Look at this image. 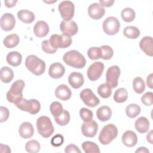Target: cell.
I'll return each instance as SVG.
<instances>
[{
    "label": "cell",
    "instance_id": "f1b7e54d",
    "mask_svg": "<svg viewBox=\"0 0 153 153\" xmlns=\"http://www.w3.org/2000/svg\"><path fill=\"white\" fill-rule=\"evenodd\" d=\"M20 41L19 36L17 34L13 33L7 35L4 39V45L8 48H13L16 47Z\"/></svg>",
    "mask_w": 153,
    "mask_h": 153
},
{
    "label": "cell",
    "instance_id": "ab89813d",
    "mask_svg": "<svg viewBox=\"0 0 153 153\" xmlns=\"http://www.w3.org/2000/svg\"><path fill=\"white\" fill-rule=\"evenodd\" d=\"M87 55L91 60H97L102 58V50L100 47H93L87 51Z\"/></svg>",
    "mask_w": 153,
    "mask_h": 153
},
{
    "label": "cell",
    "instance_id": "8992f818",
    "mask_svg": "<svg viewBox=\"0 0 153 153\" xmlns=\"http://www.w3.org/2000/svg\"><path fill=\"white\" fill-rule=\"evenodd\" d=\"M15 105L19 109L27 112L32 115L38 113L41 109V104L36 99H33L27 100L26 99L22 98Z\"/></svg>",
    "mask_w": 153,
    "mask_h": 153
},
{
    "label": "cell",
    "instance_id": "2e32d148",
    "mask_svg": "<svg viewBox=\"0 0 153 153\" xmlns=\"http://www.w3.org/2000/svg\"><path fill=\"white\" fill-rule=\"evenodd\" d=\"M105 13V8L99 3H93L88 8V16L93 19L99 20L103 17Z\"/></svg>",
    "mask_w": 153,
    "mask_h": 153
},
{
    "label": "cell",
    "instance_id": "30bf717a",
    "mask_svg": "<svg viewBox=\"0 0 153 153\" xmlns=\"http://www.w3.org/2000/svg\"><path fill=\"white\" fill-rule=\"evenodd\" d=\"M79 96L84 103L88 107L94 108L99 104V99L90 88L82 90L79 94Z\"/></svg>",
    "mask_w": 153,
    "mask_h": 153
},
{
    "label": "cell",
    "instance_id": "816d5d0a",
    "mask_svg": "<svg viewBox=\"0 0 153 153\" xmlns=\"http://www.w3.org/2000/svg\"><path fill=\"white\" fill-rule=\"evenodd\" d=\"M1 146V152H11V149H10V148L6 145H3L2 143H1L0 145Z\"/></svg>",
    "mask_w": 153,
    "mask_h": 153
},
{
    "label": "cell",
    "instance_id": "e575fe53",
    "mask_svg": "<svg viewBox=\"0 0 153 153\" xmlns=\"http://www.w3.org/2000/svg\"><path fill=\"white\" fill-rule=\"evenodd\" d=\"M54 120L58 125L60 126H66L70 121V114L67 110L64 109L59 116L54 117Z\"/></svg>",
    "mask_w": 153,
    "mask_h": 153
},
{
    "label": "cell",
    "instance_id": "d4e9b609",
    "mask_svg": "<svg viewBox=\"0 0 153 153\" xmlns=\"http://www.w3.org/2000/svg\"><path fill=\"white\" fill-rule=\"evenodd\" d=\"M97 118L101 121L105 122L109 120L112 116V111L108 106H102L96 111Z\"/></svg>",
    "mask_w": 153,
    "mask_h": 153
},
{
    "label": "cell",
    "instance_id": "4dcf8cb0",
    "mask_svg": "<svg viewBox=\"0 0 153 153\" xmlns=\"http://www.w3.org/2000/svg\"><path fill=\"white\" fill-rule=\"evenodd\" d=\"M140 107L135 103L129 104L126 108V113L127 116L131 118L136 117L140 114Z\"/></svg>",
    "mask_w": 153,
    "mask_h": 153
},
{
    "label": "cell",
    "instance_id": "60d3db41",
    "mask_svg": "<svg viewBox=\"0 0 153 153\" xmlns=\"http://www.w3.org/2000/svg\"><path fill=\"white\" fill-rule=\"evenodd\" d=\"M79 115L84 122H88L93 120V112L86 108H82L79 111Z\"/></svg>",
    "mask_w": 153,
    "mask_h": 153
},
{
    "label": "cell",
    "instance_id": "f907efd6",
    "mask_svg": "<svg viewBox=\"0 0 153 153\" xmlns=\"http://www.w3.org/2000/svg\"><path fill=\"white\" fill-rule=\"evenodd\" d=\"M152 76H153V74H152V73H151L147 76V78H146V84H147L148 87L150 88H153Z\"/></svg>",
    "mask_w": 153,
    "mask_h": 153
},
{
    "label": "cell",
    "instance_id": "bcb514c9",
    "mask_svg": "<svg viewBox=\"0 0 153 153\" xmlns=\"http://www.w3.org/2000/svg\"><path fill=\"white\" fill-rule=\"evenodd\" d=\"M0 111H1V117H0V122L3 123L5 121H7L9 117L10 112L8 108L6 107L1 106L0 107Z\"/></svg>",
    "mask_w": 153,
    "mask_h": 153
},
{
    "label": "cell",
    "instance_id": "d6986e66",
    "mask_svg": "<svg viewBox=\"0 0 153 153\" xmlns=\"http://www.w3.org/2000/svg\"><path fill=\"white\" fill-rule=\"evenodd\" d=\"M121 140L123 143L127 147H133L137 143V136L133 131L127 130L123 133Z\"/></svg>",
    "mask_w": 153,
    "mask_h": 153
},
{
    "label": "cell",
    "instance_id": "b9f144b4",
    "mask_svg": "<svg viewBox=\"0 0 153 153\" xmlns=\"http://www.w3.org/2000/svg\"><path fill=\"white\" fill-rule=\"evenodd\" d=\"M102 50V59L103 60H109L114 55L113 49L109 45H103L100 47Z\"/></svg>",
    "mask_w": 153,
    "mask_h": 153
},
{
    "label": "cell",
    "instance_id": "ba28073f",
    "mask_svg": "<svg viewBox=\"0 0 153 153\" xmlns=\"http://www.w3.org/2000/svg\"><path fill=\"white\" fill-rule=\"evenodd\" d=\"M120 27V23L115 17H108L103 21V29L104 32L108 35H114L117 33Z\"/></svg>",
    "mask_w": 153,
    "mask_h": 153
},
{
    "label": "cell",
    "instance_id": "4fadbf2b",
    "mask_svg": "<svg viewBox=\"0 0 153 153\" xmlns=\"http://www.w3.org/2000/svg\"><path fill=\"white\" fill-rule=\"evenodd\" d=\"M60 30L63 33L67 34L69 36L76 35L78 31V25L73 20H63L60 25Z\"/></svg>",
    "mask_w": 153,
    "mask_h": 153
},
{
    "label": "cell",
    "instance_id": "1f68e13d",
    "mask_svg": "<svg viewBox=\"0 0 153 153\" xmlns=\"http://www.w3.org/2000/svg\"><path fill=\"white\" fill-rule=\"evenodd\" d=\"M128 98V92L124 88H120L117 89L114 95V100L117 103H123L127 100Z\"/></svg>",
    "mask_w": 153,
    "mask_h": 153
},
{
    "label": "cell",
    "instance_id": "f5cc1de1",
    "mask_svg": "<svg viewBox=\"0 0 153 153\" xmlns=\"http://www.w3.org/2000/svg\"><path fill=\"white\" fill-rule=\"evenodd\" d=\"M146 140L149 143L152 144V130H151L146 135Z\"/></svg>",
    "mask_w": 153,
    "mask_h": 153
},
{
    "label": "cell",
    "instance_id": "5b68a950",
    "mask_svg": "<svg viewBox=\"0 0 153 153\" xmlns=\"http://www.w3.org/2000/svg\"><path fill=\"white\" fill-rule=\"evenodd\" d=\"M117 127L113 124H108L102 128L99 136V141L102 145H108L117 137Z\"/></svg>",
    "mask_w": 153,
    "mask_h": 153
},
{
    "label": "cell",
    "instance_id": "f35d334b",
    "mask_svg": "<svg viewBox=\"0 0 153 153\" xmlns=\"http://www.w3.org/2000/svg\"><path fill=\"white\" fill-rule=\"evenodd\" d=\"M51 114L54 117L59 116L63 111L62 105L59 102H53L51 103L50 106Z\"/></svg>",
    "mask_w": 153,
    "mask_h": 153
},
{
    "label": "cell",
    "instance_id": "d590c367",
    "mask_svg": "<svg viewBox=\"0 0 153 153\" xmlns=\"http://www.w3.org/2000/svg\"><path fill=\"white\" fill-rule=\"evenodd\" d=\"M123 20L126 22H131L135 19L136 13L134 10L131 8L127 7L124 8L121 13Z\"/></svg>",
    "mask_w": 153,
    "mask_h": 153
},
{
    "label": "cell",
    "instance_id": "ee69618b",
    "mask_svg": "<svg viewBox=\"0 0 153 153\" xmlns=\"http://www.w3.org/2000/svg\"><path fill=\"white\" fill-rule=\"evenodd\" d=\"M41 47L42 50L48 54H53L56 52L57 49L54 48L50 44L49 40H44L41 43Z\"/></svg>",
    "mask_w": 153,
    "mask_h": 153
},
{
    "label": "cell",
    "instance_id": "7bdbcfd3",
    "mask_svg": "<svg viewBox=\"0 0 153 153\" xmlns=\"http://www.w3.org/2000/svg\"><path fill=\"white\" fill-rule=\"evenodd\" d=\"M142 103L145 106H151L153 103V93L151 91L145 93L141 97Z\"/></svg>",
    "mask_w": 153,
    "mask_h": 153
},
{
    "label": "cell",
    "instance_id": "f546056e",
    "mask_svg": "<svg viewBox=\"0 0 153 153\" xmlns=\"http://www.w3.org/2000/svg\"><path fill=\"white\" fill-rule=\"evenodd\" d=\"M123 34L127 38L136 39L140 35V30L136 26H128L124 29Z\"/></svg>",
    "mask_w": 153,
    "mask_h": 153
},
{
    "label": "cell",
    "instance_id": "74e56055",
    "mask_svg": "<svg viewBox=\"0 0 153 153\" xmlns=\"http://www.w3.org/2000/svg\"><path fill=\"white\" fill-rule=\"evenodd\" d=\"M41 145L36 140H30L26 142L25 145V149L30 153H36L39 151Z\"/></svg>",
    "mask_w": 153,
    "mask_h": 153
},
{
    "label": "cell",
    "instance_id": "9c48e42d",
    "mask_svg": "<svg viewBox=\"0 0 153 153\" xmlns=\"http://www.w3.org/2000/svg\"><path fill=\"white\" fill-rule=\"evenodd\" d=\"M59 11L61 17L64 20H71L74 17L75 6L70 1H63L61 2L58 7Z\"/></svg>",
    "mask_w": 153,
    "mask_h": 153
},
{
    "label": "cell",
    "instance_id": "6da1fadb",
    "mask_svg": "<svg viewBox=\"0 0 153 153\" xmlns=\"http://www.w3.org/2000/svg\"><path fill=\"white\" fill-rule=\"evenodd\" d=\"M64 62L74 68L82 69L86 64L84 56L77 50H71L66 53L63 56Z\"/></svg>",
    "mask_w": 153,
    "mask_h": 153
},
{
    "label": "cell",
    "instance_id": "c3c4849f",
    "mask_svg": "<svg viewBox=\"0 0 153 153\" xmlns=\"http://www.w3.org/2000/svg\"><path fill=\"white\" fill-rule=\"evenodd\" d=\"M114 2V0H107V1H102V0H100L99 1V3L100 5L102 7H111L113 4Z\"/></svg>",
    "mask_w": 153,
    "mask_h": 153
},
{
    "label": "cell",
    "instance_id": "cb8c5ba5",
    "mask_svg": "<svg viewBox=\"0 0 153 153\" xmlns=\"http://www.w3.org/2000/svg\"><path fill=\"white\" fill-rule=\"evenodd\" d=\"M134 126L139 133H145L149 130V121L146 117H140L136 120Z\"/></svg>",
    "mask_w": 153,
    "mask_h": 153
},
{
    "label": "cell",
    "instance_id": "681fc988",
    "mask_svg": "<svg viewBox=\"0 0 153 153\" xmlns=\"http://www.w3.org/2000/svg\"><path fill=\"white\" fill-rule=\"evenodd\" d=\"M17 2V0H15V1L14 0H5L4 1V4L7 8H11V7H14Z\"/></svg>",
    "mask_w": 153,
    "mask_h": 153
},
{
    "label": "cell",
    "instance_id": "8fae6325",
    "mask_svg": "<svg viewBox=\"0 0 153 153\" xmlns=\"http://www.w3.org/2000/svg\"><path fill=\"white\" fill-rule=\"evenodd\" d=\"M120 75V69L117 65L109 67L106 73V81L112 88L118 85V79Z\"/></svg>",
    "mask_w": 153,
    "mask_h": 153
},
{
    "label": "cell",
    "instance_id": "e0dca14e",
    "mask_svg": "<svg viewBox=\"0 0 153 153\" xmlns=\"http://www.w3.org/2000/svg\"><path fill=\"white\" fill-rule=\"evenodd\" d=\"M65 72V68L62 64L59 62L52 63L48 69L50 76L54 79L60 78Z\"/></svg>",
    "mask_w": 153,
    "mask_h": 153
},
{
    "label": "cell",
    "instance_id": "4316f807",
    "mask_svg": "<svg viewBox=\"0 0 153 153\" xmlns=\"http://www.w3.org/2000/svg\"><path fill=\"white\" fill-rule=\"evenodd\" d=\"M18 19L25 23H31L35 20L33 13L27 10H21L17 14Z\"/></svg>",
    "mask_w": 153,
    "mask_h": 153
},
{
    "label": "cell",
    "instance_id": "f6af8a7d",
    "mask_svg": "<svg viewBox=\"0 0 153 153\" xmlns=\"http://www.w3.org/2000/svg\"><path fill=\"white\" fill-rule=\"evenodd\" d=\"M64 142V137L60 134H56L53 137L51 140V143L53 146L59 147Z\"/></svg>",
    "mask_w": 153,
    "mask_h": 153
},
{
    "label": "cell",
    "instance_id": "484cf974",
    "mask_svg": "<svg viewBox=\"0 0 153 153\" xmlns=\"http://www.w3.org/2000/svg\"><path fill=\"white\" fill-rule=\"evenodd\" d=\"M22 60V56L21 54L17 51H11L8 53L6 57L7 62L13 66H17L20 65Z\"/></svg>",
    "mask_w": 153,
    "mask_h": 153
},
{
    "label": "cell",
    "instance_id": "8d00e7d4",
    "mask_svg": "<svg viewBox=\"0 0 153 153\" xmlns=\"http://www.w3.org/2000/svg\"><path fill=\"white\" fill-rule=\"evenodd\" d=\"M97 93L102 98L106 99L112 94V88L106 83H103L98 87Z\"/></svg>",
    "mask_w": 153,
    "mask_h": 153
},
{
    "label": "cell",
    "instance_id": "52a82bcc",
    "mask_svg": "<svg viewBox=\"0 0 153 153\" xmlns=\"http://www.w3.org/2000/svg\"><path fill=\"white\" fill-rule=\"evenodd\" d=\"M72 41L71 36L65 33L62 35L53 34L49 39L50 45L55 49L67 48L71 45Z\"/></svg>",
    "mask_w": 153,
    "mask_h": 153
},
{
    "label": "cell",
    "instance_id": "7c38bea8",
    "mask_svg": "<svg viewBox=\"0 0 153 153\" xmlns=\"http://www.w3.org/2000/svg\"><path fill=\"white\" fill-rule=\"evenodd\" d=\"M104 64L100 62H96L92 63L88 68L87 75L90 81L97 80L102 75L104 70Z\"/></svg>",
    "mask_w": 153,
    "mask_h": 153
},
{
    "label": "cell",
    "instance_id": "3957f363",
    "mask_svg": "<svg viewBox=\"0 0 153 153\" xmlns=\"http://www.w3.org/2000/svg\"><path fill=\"white\" fill-rule=\"evenodd\" d=\"M25 85V82L22 79H17L14 81L7 93V100L14 104L19 102L23 98V90Z\"/></svg>",
    "mask_w": 153,
    "mask_h": 153
},
{
    "label": "cell",
    "instance_id": "db71d44e",
    "mask_svg": "<svg viewBox=\"0 0 153 153\" xmlns=\"http://www.w3.org/2000/svg\"><path fill=\"white\" fill-rule=\"evenodd\" d=\"M136 152H143V153H149V150L146 147H140L138 148L136 151Z\"/></svg>",
    "mask_w": 153,
    "mask_h": 153
},
{
    "label": "cell",
    "instance_id": "277c9868",
    "mask_svg": "<svg viewBox=\"0 0 153 153\" xmlns=\"http://www.w3.org/2000/svg\"><path fill=\"white\" fill-rule=\"evenodd\" d=\"M36 128L38 133L44 138L50 137L54 131L51 121L47 116H41L37 119Z\"/></svg>",
    "mask_w": 153,
    "mask_h": 153
},
{
    "label": "cell",
    "instance_id": "ac0fdd59",
    "mask_svg": "<svg viewBox=\"0 0 153 153\" xmlns=\"http://www.w3.org/2000/svg\"><path fill=\"white\" fill-rule=\"evenodd\" d=\"M68 82L72 88L75 89L79 88L84 84V76L80 72H73L68 76Z\"/></svg>",
    "mask_w": 153,
    "mask_h": 153
},
{
    "label": "cell",
    "instance_id": "836d02e7",
    "mask_svg": "<svg viewBox=\"0 0 153 153\" xmlns=\"http://www.w3.org/2000/svg\"><path fill=\"white\" fill-rule=\"evenodd\" d=\"M133 88L137 94H142L145 89V84L143 79L139 76L136 77L133 81Z\"/></svg>",
    "mask_w": 153,
    "mask_h": 153
},
{
    "label": "cell",
    "instance_id": "9a60e30c",
    "mask_svg": "<svg viewBox=\"0 0 153 153\" xmlns=\"http://www.w3.org/2000/svg\"><path fill=\"white\" fill-rule=\"evenodd\" d=\"M16 19L14 16L11 13H7L4 14L0 20L1 27L3 30L10 31L15 26Z\"/></svg>",
    "mask_w": 153,
    "mask_h": 153
},
{
    "label": "cell",
    "instance_id": "ffe728a7",
    "mask_svg": "<svg viewBox=\"0 0 153 153\" xmlns=\"http://www.w3.org/2000/svg\"><path fill=\"white\" fill-rule=\"evenodd\" d=\"M152 43V38L149 36L143 37L139 42V47L140 49L146 55L151 57L153 56Z\"/></svg>",
    "mask_w": 153,
    "mask_h": 153
},
{
    "label": "cell",
    "instance_id": "7402d4cb",
    "mask_svg": "<svg viewBox=\"0 0 153 153\" xmlns=\"http://www.w3.org/2000/svg\"><path fill=\"white\" fill-rule=\"evenodd\" d=\"M33 32L37 37H44L47 36L49 32V26L45 21H38L35 23L33 27Z\"/></svg>",
    "mask_w": 153,
    "mask_h": 153
},
{
    "label": "cell",
    "instance_id": "83f0119b",
    "mask_svg": "<svg viewBox=\"0 0 153 153\" xmlns=\"http://www.w3.org/2000/svg\"><path fill=\"white\" fill-rule=\"evenodd\" d=\"M14 77L13 71L8 66H3L0 70V78L2 82L9 83Z\"/></svg>",
    "mask_w": 153,
    "mask_h": 153
},
{
    "label": "cell",
    "instance_id": "5bb4252c",
    "mask_svg": "<svg viewBox=\"0 0 153 153\" xmlns=\"http://www.w3.org/2000/svg\"><path fill=\"white\" fill-rule=\"evenodd\" d=\"M98 130L97 122L91 120L88 122H84L81 126V131L83 135L87 137H93L96 135Z\"/></svg>",
    "mask_w": 153,
    "mask_h": 153
},
{
    "label": "cell",
    "instance_id": "44dd1931",
    "mask_svg": "<svg viewBox=\"0 0 153 153\" xmlns=\"http://www.w3.org/2000/svg\"><path fill=\"white\" fill-rule=\"evenodd\" d=\"M55 96L58 99L66 101L72 96V91L69 87L65 84H60L55 90Z\"/></svg>",
    "mask_w": 153,
    "mask_h": 153
},
{
    "label": "cell",
    "instance_id": "7dc6e473",
    "mask_svg": "<svg viewBox=\"0 0 153 153\" xmlns=\"http://www.w3.org/2000/svg\"><path fill=\"white\" fill-rule=\"evenodd\" d=\"M65 152L66 153H71V152H76L80 153L81 151L79 148L74 144H69L65 147Z\"/></svg>",
    "mask_w": 153,
    "mask_h": 153
},
{
    "label": "cell",
    "instance_id": "7a4b0ae2",
    "mask_svg": "<svg viewBox=\"0 0 153 153\" xmlns=\"http://www.w3.org/2000/svg\"><path fill=\"white\" fill-rule=\"evenodd\" d=\"M25 66L30 72L37 76L44 74L45 70L44 61L35 55L27 56L25 60Z\"/></svg>",
    "mask_w": 153,
    "mask_h": 153
},
{
    "label": "cell",
    "instance_id": "d6a6232c",
    "mask_svg": "<svg viewBox=\"0 0 153 153\" xmlns=\"http://www.w3.org/2000/svg\"><path fill=\"white\" fill-rule=\"evenodd\" d=\"M82 148L85 153H99V146L93 142L85 141L82 143Z\"/></svg>",
    "mask_w": 153,
    "mask_h": 153
},
{
    "label": "cell",
    "instance_id": "603a6c76",
    "mask_svg": "<svg viewBox=\"0 0 153 153\" xmlns=\"http://www.w3.org/2000/svg\"><path fill=\"white\" fill-rule=\"evenodd\" d=\"M19 133L20 136L24 139L30 138L34 133L33 127L29 122H24L19 127Z\"/></svg>",
    "mask_w": 153,
    "mask_h": 153
}]
</instances>
